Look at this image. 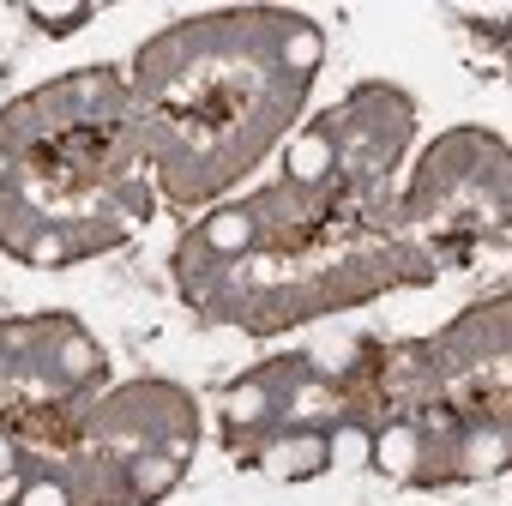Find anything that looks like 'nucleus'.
Masks as SVG:
<instances>
[{
  "label": "nucleus",
  "mask_w": 512,
  "mask_h": 506,
  "mask_svg": "<svg viewBox=\"0 0 512 506\" xmlns=\"http://www.w3.org/2000/svg\"><path fill=\"white\" fill-rule=\"evenodd\" d=\"M284 163H290V175H296V181H320V175L332 169V145H326L320 133H302V139L290 145V157H284Z\"/></svg>",
  "instance_id": "1"
},
{
  "label": "nucleus",
  "mask_w": 512,
  "mask_h": 506,
  "mask_svg": "<svg viewBox=\"0 0 512 506\" xmlns=\"http://www.w3.org/2000/svg\"><path fill=\"white\" fill-rule=\"evenodd\" d=\"M314 458H326V446H320V440H284V446H272V452H266V470H272V476H296V470H320Z\"/></svg>",
  "instance_id": "2"
},
{
  "label": "nucleus",
  "mask_w": 512,
  "mask_h": 506,
  "mask_svg": "<svg viewBox=\"0 0 512 506\" xmlns=\"http://www.w3.org/2000/svg\"><path fill=\"white\" fill-rule=\"evenodd\" d=\"M320 55H326V43H320V31H314V25H296V31L284 37V61H290L296 73H314V67H320Z\"/></svg>",
  "instance_id": "3"
},
{
  "label": "nucleus",
  "mask_w": 512,
  "mask_h": 506,
  "mask_svg": "<svg viewBox=\"0 0 512 506\" xmlns=\"http://www.w3.org/2000/svg\"><path fill=\"white\" fill-rule=\"evenodd\" d=\"M205 241H211V247H223V253L247 247V241H253V223H247V211H223V217H211V223H205Z\"/></svg>",
  "instance_id": "4"
},
{
  "label": "nucleus",
  "mask_w": 512,
  "mask_h": 506,
  "mask_svg": "<svg viewBox=\"0 0 512 506\" xmlns=\"http://www.w3.org/2000/svg\"><path fill=\"white\" fill-rule=\"evenodd\" d=\"M374 458H380V470H410V458H416V434H410V428H386V434L374 440Z\"/></svg>",
  "instance_id": "5"
},
{
  "label": "nucleus",
  "mask_w": 512,
  "mask_h": 506,
  "mask_svg": "<svg viewBox=\"0 0 512 506\" xmlns=\"http://www.w3.org/2000/svg\"><path fill=\"white\" fill-rule=\"evenodd\" d=\"M31 19H37V25L67 31V25H85V19H91V7H85V0H73V7H67V0H31Z\"/></svg>",
  "instance_id": "6"
},
{
  "label": "nucleus",
  "mask_w": 512,
  "mask_h": 506,
  "mask_svg": "<svg viewBox=\"0 0 512 506\" xmlns=\"http://www.w3.org/2000/svg\"><path fill=\"white\" fill-rule=\"evenodd\" d=\"M326 458H338V464H368V458H374V440H368L362 428H338V434L326 440Z\"/></svg>",
  "instance_id": "7"
},
{
  "label": "nucleus",
  "mask_w": 512,
  "mask_h": 506,
  "mask_svg": "<svg viewBox=\"0 0 512 506\" xmlns=\"http://www.w3.org/2000/svg\"><path fill=\"white\" fill-rule=\"evenodd\" d=\"M175 488V458H139L133 464V494H163Z\"/></svg>",
  "instance_id": "8"
},
{
  "label": "nucleus",
  "mask_w": 512,
  "mask_h": 506,
  "mask_svg": "<svg viewBox=\"0 0 512 506\" xmlns=\"http://www.w3.org/2000/svg\"><path fill=\"white\" fill-rule=\"evenodd\" d=\"M266 404H272L266 386H235V392H229V416H235V422H260Z\"/></svg>",
  "instance_id": "9"
},
{
  "label": "nucleus",
  "mask_w": 512,
  "mask_h": 506,
  "mask_svg": "<svg viewBox=\"0 0 512 506\" xmlns=\"http://www.w3.org/2000/svg\"><path fill=\"white\" fill-rule=\"evenodd\" d=\"M61 362H67V374H91V368H97V350H91L85 338H67V350H61Z\"/></svg>",
  "instance_id": "10"
},
{
  "label": "nucleus",
  "mask_w": 512,
  "mask_h": 506,
  "mask_svg": "<svg viewBox=\"0 0 512 506\" xmlns=\"http://www.w3.org/2000/svg\"><path fill=\"white\" fill-rule=\"evenodd\" d=\"M19 506H67V494H61L55 482H31V488L19 494Z\"/></svg>",
  "instance_id": "11"
},
{
  "label": "nucleus",
  "mask_w": 512,
  "mask_h": 506,
  "mask_svg": "<svg viewBox=\"0 0 512 506\" xmlns=\"http://www.w3.org/2000/svg\"><path fill=\"white\" fill-rule=\"evenodd\" d=\"M494 458H500V440H476L470 446V470H494Z\"/></svg>",
  "instance_id": "12"
},
{
  "label": "nucleus",
  "mask_w": 512,
  "mask_h": 506,
  "mask_svg": "<svg viewBox=\"0 0 512 506\" xmlns=\"http://www.w3.org/2000/svg\"><path fill=\"white\" fill-rule=\"evenodd\" d=\"M7 476H13V440L0 434V482H7Z\"/></svg>",
  "instance_id": "13"
}]
</instances>
